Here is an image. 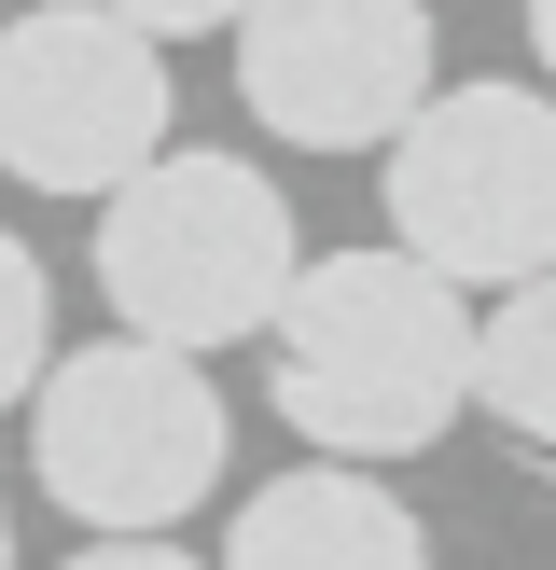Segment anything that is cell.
I'll return each instance as SVG.
<instances>
[{
	"label": "cell",
	"instance_id": "52a82bcc",
	"mask_svg": "<svg viewBox=\"0 0 556 570\" xmlns=\"http://www.w3.org/2000/svg\"><path fill=\"white\" fill-rule=\"evenodd\" d=\"M209 570H431V529L404 515L389 473H348V460H292L237 501Z\"/></svg>",
	"mask_w": 556,
	"mask_h": 570
},
{
	"label": "cell",
	"instance_id": "ba28073f",
	"mask_svg": "<svg viewBox=\"0 0 556 570\" xmlns=\"http://www.w3.org/2000/svg\"><path fill=\"white\" fill-rule=\"evenodd\" d=\"M473 404L556 460V278H528V293H500L473 321Z\"/></svg>",
	"mask_w": 556,
	"mask_h": 570
},
{
	"label": "cell",
	"instance_id": "277c9868",
	"mask_svg": "<svg viewBox=\"0 0 556 570\" xmlns=\"http://www.w3.org/2000/svg\"><path fill=\"white\" fill-rule=\"evenodd\" d=\"M389 250H417L445 293L556 278V98L543 83H445L389 139Z\"/></svg>",
	"mask_w": 556,
	"mask_h": 570
},
{
	"label": "cell",
	"instance_id": "7c38bea8",
	"mask_svg": "<svg viewBox=\"0 0 556 570\" xmlns=\"http://www.w3.org/2000/svg\"><path fill=\"white\" fill-rule=\"evenodd\" d=\"M528 56H543V98H556V0H528Z\"/></svg>",
	"mask_w": 556,
	"mask_h": 570
},
{
	"label": "cell",
	"instance_id": "8992f818",
	"mask_svg": "<svg viewBox=\"0 0 556 570\" xmlns=\"http://www.w3.org/2000/svg\"><path fill=\"white\" fill-rule=\"evenodd\" d=\"M431 98V0H250L237 14V111L292 154H389Z\"/></svg>",
	"mask_w": 556,
	"mask_h": 570
},
{
	"label": "cell",
	"instance_id": "8fae6325",
	"mask_svg": "<svg viewBox=\"0 0 556 570\" xmlns=\"http://www.w3.org/2000/svg\"><path fill=\"white\" fill-rule=\"evenodd\" d=\"M56 570H209V557H181V543H83V557H56Z\"/></svg>",
	"mask_w": 556,
	"mask_h": 570
},
{
	"label": "cell",
	"instance_id": "5b68a950",
	"mask_svg": "<svg viewBox=\"0 0 556 570\" xmlns=\"http://www.w3.org/2000/svg\"><path fill=\"white\" fill-rule=\"evenodd\" d=\"M167 42H139L111 0H42L0 28V167L28 195H126L167 154Z\"/></svg>",
	"mask_w": 556,
	"mask_h": 570
},
{
	"label": "cell",
	"instance_id": "4fadbf2b",
	"mask_svg": "<svg viewBox=\"0 0 556 570\" xmlns=\"http://www.w3.org/2000/svg\"><path fill=\"white\" fill-rule=\"evenodd\" d=\"M0 570H14V515H0Z\"/></svg>",
	"mask_w": 556,
	"mask_h": 570
},
{
	"label": "cell",
	"instance_id": "3957f363",
	"mask_svg": "<svg viewBox=\"0 0 556 570\" xmlns=\"http://www.w3.org/2000/svg\"><path fill=\"white\" fill-rule=\"evenodd\" d=\"M222 417L209 362L153 348V334H98V348H56V376L28 390V460H42V501L83 515L98 543H167L195 501L222 488Z\"/></svg>",
	"mask_w": 556,
	"mask_h": 570
},
{
	"label": "cell",
	"instance_id": "6da1fadb",
	"mask_svg": "<svg viewBox=\"0 0 556 570\" xmlns=\"http://www.w3.org/2000/svg\"><path fill=\"white\" fill-rule=\"evenodd\" d=\"M265 404L292 445L389 473L473 417V293H445L417 250H306L292 306L265 321Z\"/></svg>",
	"mask_w": 556,
	"mask_h": 570
},
{
	"label": "cell",
	"instance_id": "9c48e42d",
	"mask_svg": "<svg viewBox=\"0 0 556 570\" xmlns=\"http://www.w3.org/2000/svg\"><path fill=\"white\" fill-rule=\"evenodd\" d=\"M42 376H56V278H42V250L0 223V417H14Z\"/></svg>",
	"mask_w": 556,
	"mask_h": 570
},
{
	"label": "cell",
	"instance_id": "30bf717a",
	"mask_svg": "<svg viewBox=\"0 0 556 570\" xmlns=\"http://www.w3.org/2000/svg\"><path fill=\"white\" fill-rule=\"evenodd\" d=\"M111 14H126L139 42H209V28H237L250 0H111Z\"/></svg>",
	"mask_w": 556,
	"mask_h": 570
},
{
	"label": "cell",
	"instance_id": "7a4b0ae2",
	"mask_svg": "<svg viewBox=\"0 0 556 570\" xmlns=\"http://www.w3.org/2000/svg\"><path fill=\"white\" fill-rule=\"evenodd\" d=\"M292 278H306L292 195H278L250 154H181V139H167V154L98 209L111 334H153V348H181V362L250 348V334L292 306Z\"/></svg>",
	"mask_w": 556,
	"mask_h": 570
}]
</instances>
